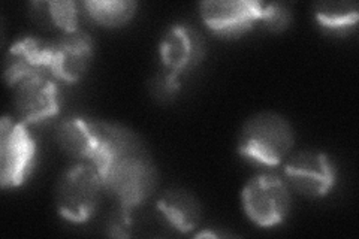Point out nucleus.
I'll use <instances>...</instances> for the list:
<instances>
[{
	"label": "nucleus",
	"instance_id": "f257e3e1",
	"mask_svg": "<svg viewBox=\"0 0 359 239\" xmlns=\"http://www.w3.org/2000/svg\"><path fill=\"white\" fill-rule=\"evenodd\" d=\"M294 146V130L286 118L274 112H261L247 120L238 139V151L262 166L282 163Z\"/></svg>",
	"mask_w": 359,
	"mask_h": 239
},
{
	"label": "nucleus",
	"instance_id": "f03ea898",
	"mask_svg": "<svg viewBox=\"0 0 359 239\" xmlns=\"http://www.w3.org/2000/svg\"><path fill=\"white\" fill-rule=\"evenodd\" d=\"M104 179L99 170L87 162L65 170L55 189V207L62 217L71 223H84L95 214Z\"/></svg>",
	"mask_w": 359,
	"mask_h": 239
},
{
	"label": "nucleus",
	"instance_id": "7ed1b4c3",
	"mask_svg": "<svg viewBox=\"0 0 359 239\" xmlns=\"http://www.w3.org/2000/svg\"><path fill=\"white\" fill-rule=\"evenodd\" d=\"M102 179L120 207L135 210L151 196L156 187V170L138 145L120 156L102 174Z\"/></svg>",
	"mask_w": 359,
	"mask_h": 239
},
{
	"label": "nucleus",
	"instance_id": "20e7f679",
	"mask_svg": "<svg viewBox=\"0 0 359 239\" xmlns=\"http://www.w3.org/2000/svg\"><path fill=\"white\" fill-rule=\"evenodd\" d=\"M204 57V42L199 33L186 25H175L161 42L162 74L157 88L163 96L180 90L182 78L194 69Z\"/></svg>",
	"mask_w": 359,
	"mask_h": 239
},
{
	"label": "nucleus",
	"instance_id": "39448f33",
	"mask_svg": "<svg viewBox=\"0 0 359 239\" xmlns=\"http://www.w3.org/2000/svg\"><path fill=\"white\" fill-rule=\"evenodd\" d=\"M36 144L22 121L8 116L0 129V183L4 189L18 187L29 178L35 166Z\"/></svg>",
	"mask_w": 359,
	"mask_h": 239
},
{
	"label": "nucleus",
	"instance_id": "423d86ee",
	"mask_svg": "<svg viewBox=\"0 0 359 239\" xmlns=\"http://www.w3.org/2000/svg\"><path fill=\"white\" fill-rule=\"evenodd\" d=\"M243 208L259 227L282 223L290 210V193L285 179L276 174L253 177L243 190Z\"/></svg>",
	"mask_w": 359,
	"mask_h": 239
},
{
	"label": "nucleus",
	"instance_id": "0eeeda50",
	"mask_svg": "<svg viewBox=\"0 0 359 239\" xmlns=\"http://www.w3.org/2000/svg\"><path fill=\"white\" fill-rule=\"evenodd\" d=\"M285 174L292 187L310 198L325 196L335 184V168L320 151L307 150L290 156Z\"/></svg>",
	"mask_w": 359,
	"mask_h": 239
},
{
	"label": "nucleus",
	"instance_id": "6e6552de",
	"mask_svg": "<svg viewBox=\"0 0 359 239\" xmlns=\"http://www.w3.org/2000/svg\"><path fill=\"white\" fill-rule=\"evenodd\" d=\"M262 9V2L252 0H216L201 4V17L212 33L232 38L249 32L261 21Z\"/></svg>",
	"mask_w": 359,
	"mask_h": 239
},
{
	"label": "nucleus",
	"instance_id": "1a4fd4ad",
	"mask_svg": "<svg viewBox=\"0 0 359 239\" xmlns=\"http://www.w3.org/2000/svg\"><path fill=\"white\" fill-rule=\"evenodd\" d=\"M51 42L35 36L18 39L9 48L5 60V79L11 87L33 78L51 75Z\"/></svg>",
	"mask_w": 359,
	"mask_h": 239
},
{
	"label": "nucleus",
	"instance_id": "9d476101",
	"mask_svg": "<svg viewBox=\"0 0 359 239\" xmlns=\"http://www.w3.org/2000/svg\"><path fill=\"white\" fill-rule=\"evenodd\" d=\"M15 108L20 121L41 124L54 118L60 111L57 79L51 75L29 79L15 87Z\"/></svg>",
	"mask_w": 359,
	"mask_h": 239
},
{
	"label": "nucleus",
	"instance_id": "9b49d317",
	"mask_svg": "<svg viewBox=\"0 0 359 239\" xmlns=\"http://www.w3.org/2000/svg\"><path fill=\"white\" fill-rule=\"evenodd\" d=\"M51 74L63 83H78L87 74L93 57V42L86 32L76 30L51 42Z\"/></svg>",
	"mask_w": 359,
	"mask_h": 239
},
{
	"label": "nucleus",
	"instance_id": "f8f14e48",
	"mask_svg": "<svg viewBox=\"0 0 359 239\" xmlns=\"http://www.w3.org/2000/svg\"><path fill=\"white\" fill-rule=\"evenodd\" d=\"M57 139L66 154L95 165L102 153L105 123L84 117L65 118L57 129Z\"/></svg>",
	"mask_w": 359,
	"mask_h": 239
},
{
	"label": "nucleus",
	"instance_id": "ddd939ff",
	"mask_svg": "<svg viewBox=\"0 0 359 239\" xmlns=\"http://www.w3.org/2000/svg\"><path fill=\"white\" fill-rule=\"evenodd\" d=\"M157 210L174 229L182 233L194 231L201 221V205L186 190H168L157 199Z\"/></svg>",
	"mask_w": 359,
	"mask_h": 239
},
{
	"label": "nucleus",
	"instance_id": "4468645a",
	"mask_svg": "<svg viewBox=\"0 0 359 239\" xmlns=\"http://www.w3.org/2000/svg\"><path fill=\"white\" fill-rule=\"evenodd\" d=\"M32 14L42 25L57 27L63 33L80 30V8L75 2H35L32 4Z\"/></svg>",
	"mask_w": 359,
	"mask_h": 239
},
{
	"label": "nucleus",
	"instance_id": "2eb2a0df",
	"mask_svg": "<svg viewBox=\"0 0 359 239\" xmlns=\"http://www.w3.org/2000/svg\"><path fill=\"white\" fill-rule=\"evenodd\" d=\"M314 17L325 30L347 33L356 26L359 9L356 2H320L314 6Z\"/></svg>",
	"mask_w": 359,
	"mask_h": 239
},
{
	"label": "nucleus",
	"instance_id": "dca6fc26",
	"mask_svg": "<svg viewBox=\"0 0 359 239\" xmlns=\"http://www.w3.org/2000/svg\"><path fill=\"white\" fill-rule=\"evenodd\" d=\"M86 14L95 22L105 27H118L137 13L138 5L130 0H90L84 2Z\"/></svg>",
	"mask_w": 359,
	"mask_h": 239
},
{
	"label": "nucleus",
	"instance_id": "f3484780",
	"mask_svg": "<svg viewBox=\"0 0 359 239\" xmlns=\"http://www.w3.org/2000/svg\"><path fill=\"white\" fill-rule=\"evenodd\" d=\"M261 22L269 30H283L290 22V11L282 4H264Z\"/></svg>",
	"mask_w": 359,
	"mask_h": 239
},
{
	"label": "nucleus",
	"instance_id": "a211bd4d",
	"mask_svg": "<svg viewBox=\"0 0 359 239\" xmlns=\"http://www.w3.org/2000/svg\"><path fill=\"white\" fill-rule=\"evenodd\" d=\"M133 210H128L120 207V210L114 214V217L109 221V235L117 238H126L130 235L132 227V217L130 212Z\"/></svg>",
	"mask_w": 359,
	"mask_h": 239
}]
</instances>
